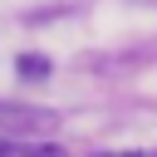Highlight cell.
I'll use <instances>...</instances> for the list:
<instances>
[{"mask_svg":"<svg viewBox=\"0 0 157 157\" xmlns=\"http://www.w3.org/2000/svg\"><path fill=\"white\" fill-rule=\"evenodd\" d=\"M0 157H15V147H5V142H0Z\"/></svg>","mask_w":157,"mask_h":157,"instance_id":"cell-4","label":"cell"},{"mask_svg":"<svg viewBox=\"0 0 157 157\" xmlns=\"http://www.w3.org/2000/svg\"><path fill=\"white\" fill-rule=\"evenodd\" d=\"M108 157H113V152H108ZM118 157H137V152H118Z\"/></svg>","mask_w":157,"mask_h":157,"instance_id":"cell-5","label":"cell"},{"mask_svg":"<svg viewBox=\"0 0 157 157\" xmlns=\"http://www.w3.org/2000/svg\"><path fill=\"white\" fill-rule=\"evenodd\" d=\"M15 157H64V152L44 142V147H15Z\"/></svg>","mask_w":157,"mask_h":157,"instance_id":"cell-3","label":"cell"},{"mask_svg":"<svg viewBox=\"0 0 157 157\" xmlns=\"http://www.w3.org/2000/svg\"><path fill=\"white\" fill-rule=\"evenodd\" d=\"M44 128H54V113H44V108H25V103H0V132L29 137V132H44Z\"/></svg>","mask_w":157,"mask_h":157,"instance_id":"cell-1","label":"cell"},{"mask_svg":"<svg viewBox=\"0 0 157 157\" xmlns=\"http://www.w3.org/2000/svg\"><path fill=\"white\" fill-rule=\"evenodd\" d=\"M15 69H20L25 78H34V83H39V78L49 74V59H44V54H20V64H15Z\"/></svg>","mask_w":157,"mask_h":157,"instance_id":"cell-2","label":"cell"}]
</instances>
